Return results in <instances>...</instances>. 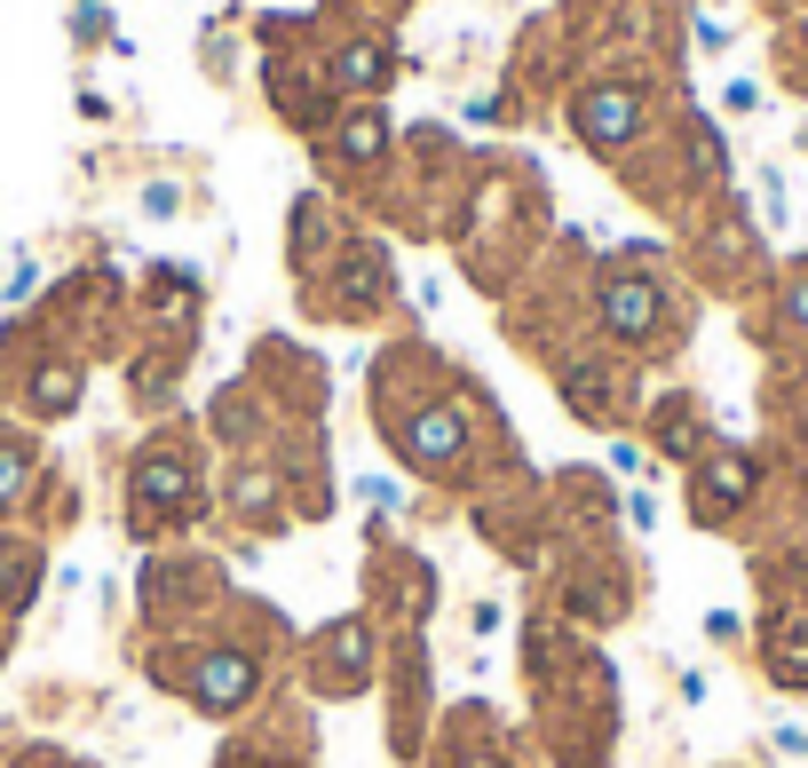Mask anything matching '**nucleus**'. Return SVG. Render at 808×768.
<instances>
[{
	"label": "nucleus",
	"instance_id": "obj_1",
	"mask_svg": "<svg viewBox=\"0 0 808 768\" xmlns=\"http://www.w3.org/2000/svg\"><path fill=\"white\" fill-rule=\"evenodd\" d=\"M611 325L619 333H643L650 325V286H611Z\"/></svg>",
	"mask_w": 808,
	"mask_h": 768
}]
</instances>
